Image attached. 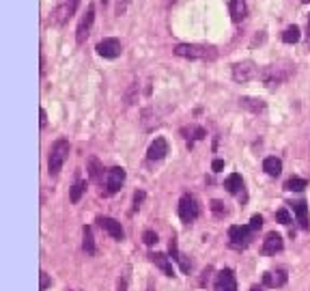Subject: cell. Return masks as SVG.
Returning <instances> with one entry per match:
<instances>
[{
  "label": "cell",
  "instance_id": "d6a6232c",
  "mask_svg": "<svg viewBox=\"0 0 310 291\" xmlns=\"http://www.w3.org/2000/svg\"><path fill=\"white\" fill-rule=\"evenodd\" d=\"M142 201H145V192H136V194H134V205H136V209L140 207Z\"/></svg>",
  "mask_w": 310,
  "mask_h": 291
},
{
  "label": "cell",
  "instance_id": "74e56055",
  "mask_svg": "<svg viewBox=\"0 0 310 291\" xmlns=\"http://www.w3.org/2000/svg\"><path fill=\"white\" fill-rule=\"evenodd\" d=\"M250 291H261V289H259V287H252V289H250Z\"/></svg>",
  "mask_w": 310,
  "mask_h": 291
},
{
  "label": "cell",
  "instance_id": "484cf974",
  "mask_svg": "<svg viewBox=\"0 0 310 291\" xmlns=\"http://www.w3.org/2000/svg\"><path fill=\"white\" fill-rule=\"evenodd\" d=\"M99 170H101L99 160H95V158L88 160V175H91L93 179H99Z\"/></svg>",
  "mask_w": 310,
  "mask_h": 291
},
{
  "label": "cell",
  "instance_id": "d590c367",
  "mask_svg": "<svg viewBox=\"0 0 310 291\" xmlns=\"http://www.w3.org/2000/svg\"><path fill=\"white\" fill-rule=\"evenodd\" d=\"M125 289H127V281H125V278H121V281H118L116 291H125Z\"/></svg>",
  "mask_w": 310,
  "mask_h": 291
},
{
  "label": "cell",
  "instance_id": "7a4b0ae2",
  "mask_svg": "<svg viewBox=\"0 0 310 291\" xmlns=\"http://www.w3.org/2000/svg\"><path fill=\"white\" fill-rule=\"evenodd\" d=\"M175 54L183 58H198V61H207V58H216V50L211 45H200V43H179L175 45Z\"/></svg>",
  "mask_w": 310,
  "mask_h": 291
},
{
  "label": "cell",
  "instance_id": "d4e9b609",
  "mask_svg": "<svg viewBox=\"0 0 310 291\" xmlns=\"http://www.w3.org/2000/svg\"><path fill=\"white\" fill-rule=\"evenodd\" d=\"M282 41H284V43H297V41H300V28L289 26L287 31L282 33Z\"/></svg>",
  "mask_w": 310,
  "mask_h": 291
},
{
  "label": "cell",
  "instance_id": "6da1fadb",
  "mask_svg": "<svg viewBox=\"0 0 310 291\" xmlns=\"http://www.w3.org/2000/svg\"><path fill=\"white\" fill-rule=\"evenodd\" d=\"M69 140L58 138L54 145L50 147V160H47V168H50V175H58L65 164V160L69 156Z\"/></svg>",
  "mask_w": 310,
  "mask_h": 291
},
{
  "label": "cell",
  "instance_id": "ba28073f",
  "mask_svg": "<svg viewBox=\"0 0 310 291\" xmlns=\"http://www.w3.org/2000/svg\"><path fill=\"white\" fill-rule=\"evenodd\" d=\"M250 233L252 229L250 227H241V224H232L229 229V240L235 248H246L250 244Z\"/></svg>",
  "mask_w": 310,
  "mask_h": 291
},
{
  "label": "cell",
  "instance_id": "d6986e66",
  "mask_svg": "<svg viewBox=\"0 0 310 291\" xmlns=\"http://www.w3.org/2000/svg\"><path fill=\"white\" fill-rule=\"evenodd\" d=\"M239 106L241 108H246L250 112H263L265 110V102L259 97H241L239 99Z\"/></svg>",
  "mask_w": 310,
  "mask_h": 291
},
{
  "label": "cell",
  "instance_id": "277c9868",
  "mask_svg": "<svg viewBox=\"0 0 310 291\" xmlns=\"http://www.w3.org/2000/svg\"><path fill=\"white\" fill-rule=\"evenodd\" d=\"M93 22H95V4H88L86 13L80 17L78 22V28H76V41L78 43H84L91 35V28H93Z\"/></svg>",
  "mask_w": 310,
  "mask_h": 291
},
{
  "label": "cell",
  "instance_id": "f1b7e54d",
  "mask_svg": "<svg viewBox=\"0 0 310 291\" xmlns=\"http://www.w3.org/2000/svg\"><path fill=\"white\" fill-rule=\"evenodd\" d=\"M276 220H278L280 224H289V222H291L289 211H287V209H278V211H276Z\"/></svg>",
  "mask_w": 310,
  "mask_h": 291
},
{
  "label": "cell",
  "instance_id": "603a6c76",
  "mask_svg": "<svg viewBox=\"0 0 310 291\" xmlns=\"http://www.w3.org/2000/svg\"><path fill=\"white\" fill-rule=\"evenodd\" d=\"M84 192H86V181H76L74 188H71V192H69V201L71 203H78Z\"/></svg>",
  "mask_w": 310,
  "mask_h": 291
},
{
  "label": "cell",
  "instance_id": "5b68a950",
  "mask_svg": "<svg viewBox=\"0 0 310 291\" xmlns=\"http://www.w3.org/2000/svg\"><path fill=\"white\" fill-rule=\"evenodd\" d=\"M179 218L188 224L198 218V203H196L194 197H190V194L181 197V201H179Z\"/></svg>",
  "mask_w": 310,
  "mask_h": 291
},
{
  "label": "cell",
  "instance_id": "4dcf8cb0",
  "mask_svg": "<svg viewBox=\"0 0 310 291\" xmlns=\"http://www.w3.org/2000/svg\"><path fill=\"white\" fill-rule=\"evenodd\" d=\"M39 278H41V281H39V289H41V291H45L47 287H50V276H47L45 272H41Z\"/></svg>",
  "mask_w": 310,
  "mask_h": 291
},
{
  "label": "cell",
  "instance_id": "9a60e30c",
  "mask_svg": "<svg viewBox=\"0 0 310 291\" xmlns=\"http://www.w3.org/2000/svg\"><path fill=\"white\" fill-rule=\"evenodd\" d=\"M282 237L278 233H267V237L263 240V254H276L282 250Z\"/></svg>",
  "mask_w": 310,
  "mask_h": 291
},
{
  "label": "cell",
  "instance_id": "8fae6325",
  "mask_svg": "<svg viewBox=\"0 0 310 291\" xmlns=\"http://www.w3.org/2000/svg\"><path fill=\"white\" fill-rule=\"evenodd\" d=\"M216 291H237V281L232 276L231 270H222L220 274L216 276Z\"/></svg>",
  "mask_w": 310,
  "mask_h": 291
},
{
  "label": "cell",
  "instance_id": "52a82bcc",
  "mask_svg": "<svg viewBox=\"0 0 310 291\" xmlns=\"http://www.w3.org/2000/svg\"><path fill=\"white\" fill-rule=\"evenodd\" d=\"M78 2H80V0H61V2H58V7L52 11V20H54L56 24H65L71 15L76 13Z\"/></svg>",
  "mask_w": 310,
  "mask_h": 291
},
{
  "label": "cell",
  "instance_id": "2e32d148",
  "mask_svg": "<svg viewBox=\"0 0 310 291\" xmlns=\"http://www.w3.org/2000/svg\"><path fill=\"white\" fill-rule=\"evenodd\" d=\"M229 9H231V20L232 22H241L243 17H246V13H248L246 0H231Z\"/></svg>",
  "mask_w": 310,
  "mask_h": 291
},
{
  "label": "cell",
  "instance_id": "4fadbf2b",
  "mask_svg": "<svg viewBox=\"0 0 310 291\" xmlns=\"http://www.w3.org/2000/svg\"><path fill=\"white\" fill-rule=\"evenodd\" d=\"M166 153H168V142H166V138H155L151 145H149L147 158L155 162V160H164Z\"/></svg>",
  "mask_w": 310,
  "mask_h": 291
},
{
  "label": "cell",
  "instance_id": "f546056e",
  "mask_svg": "<svg viewBox=\"0 0 310 291\" xmlns=\"http://www.w3.org/2000/svg\"><path fill=\"white\" fill-rule=\"evenodd\" d=\"M261 227H263V218L256 213V216H252V220H250V229H252V231H259Z\"/></svg>",
  "mask_w": 310,
  "mask_h": 291
},
{
  "label": "cell",
  "instance_id": "8992f818",
  "mask_svg": "<svg viewBox=\"0 0 310 291\" xmlns=\"http://www.w3.org/2000/svg\"><path fill=\"white\" fill-rule=\"evenodd\" d=\"M256 74H259V69H256V65L252 61H241V63L232 65V80L235 82H248V80H252Z\"/></svg>",
  "mask_w": 310,
  "mask_h": 291
},
{
  "label": "cell",
  "instance_id": "e575fe53",
  "mask_svg": "<svg viewBox=\"0 0 310 291\" xmlns=\"http://www.w3.org/2000/svg\"><path fill=\"white\" fill-rule=\"evenodd\" d=\"M39 117H41V127H45V123H47V117H45V110H43V108L39 110Z\"/></svg>",
  "mask_w": 310,
  "mask_h": 291
},
{
  "label": "cell",
  "instance_id": "cb8c5ba5",
  "mask_svg": "<svg viewBox=\"0 0 310 291\" xmlns=\"http://www.w3.org/2000/svg\"><path fill=\"white\" fill-rule=\"evenodd\" d=\"M284 188L291 190V192H302L304 188H308V181L306 179H300V177H291V179L284 183Z\"/></svg>",
  "mask_w": 310,
  "mask_h": 291
},
{
  "label": "cell",
  "instance_id": "7402d4cb",
  "mask_svg": "<svg viewBox=\"0 0 310 291\" xmlns=\"http://www.w3.org/2000/svg\"><path fill=\"white\" fill-rule=\"evenodd\" d=\"M82 248L86 254H95V240H93V231L91 227L82 229Z\"/></svg>",
  "mask_w": 310,
  "mask_h": 291
},
{
  "label": "cell",
  "instance_id": "44dd1931",
  "mask_svg": "<svg viewBox=\"0 0 310 291\" xmlns=\"http://www.w3.org/2000/svg\"><path fill=\"white\" fill-rule=\"evenodd\" d=\"M224 188L229 190L231 194H237L239 190L243 188V179H241V175H237V173H232L226 177V181H224Z\"/></svg>",
  "mask_w": 310,
  "mask_h": 291
},
{
  "label": "cell",
  "instance_id": "7c38bea8",
  "mask_svg": "<svg viewBox=\"0 0 310 291\" xmlns=\"http://www.w3.org/2000/svg\"><path fill=\"white\" fill-rule=\"evenodd\" d=\"M97 222H99V227L104 229V231H108V233L115 237V240H118L121 242L123 237H125V233H123V227H121V222H116L115 218H108V216H101V218H97Z\"/></svg>",
  "mask_w": 310,
  "mask_h": 291
},
{
  "label": "cell",
  "instance_id": "9c48e42d",
  "mask_svg": "<svg viewBox=\"0 0 310 291\" xmlns=\"http://www.w3.org/2000/svg\"><path fill=\"white\" fill-rule=\"evenodd\" d=\"M97 54L104 56V58H116L121 54V41L115 39V37H108L104 41L97 43Z\"/></svg>",
  "mask_w": 310,
  "mask_h": 291
},
{
  "label": "cell",
  "instance_id": "3957f363",
  "mask_svg": "<svg viewBox=\"0 0 310 291\" xmlns=\"http://www.w3.org/2000/svg\"><path fill=\"white\" fill-rule=\"evenodd\" d=\"M261 80L265 82L267 86H278L280 82H284L291 76V67H282V65H267L259 71Z\"/></svg>",
  "mask_w": 310,
  "mask_h": 291
},
{
  "label": "cell",
  "instance_id": "5bb4252c",
  "mask_svg": "<svg viewBox=\"0 0 310 291\" xmlns=\"http://www.w3.org/2000/svg\"><path fill=\"white\" fill-rule=\"evenodd\" d=\"M263 285L270 289H276V287H282L287 285V274L282 270H276V272H265L263 274Z\"/></svg>",
  "mask_w": 310,
  "mask_h": 291
},
{
  "label": "cell",
  "instance_id": "e0dca14e",
  "mask_svg": "<svg viewBox=\"0 0 310 291\" xmlns=\"http://www.w3.org/2000/svg\"><path fill=\"white\" fill-rule=\"evenodd\" d=\"M293 211H295V216H297L300 227L302 229H308L310 224H308V205H306V201H295V203H293Z\"/></svg>",
  "mask_w": 310,
  "mask_h": 291
},
{
  "label": "cell",
  "instance_id": "ac0fdd59",
  "mask_svg": "<svg viewBox=\"0 0 310 291\" xmlns=\"http://www.w3.org/2000/svg\"><path fill=\"white\" fill-rule=\"evenodd\" d=\"M151 257V261L155 265H157L159 270L164 272L166 276H175V272H172V265H170V261H168V257L166 254H162V252H153V254H149Z\"/></svg>",
  "mask_w": 310,
  "mask_h": 291
},
{
  "label": "cell",
  "instance_id": "ffe728a7",
  "mask_svg": "<svg viewBox=\"0 0 310 291\" xmlns=\"http://www.w3.org/2000/svg\"><path fill=\"white\" fill-rule=\"evenodd\" d=\"M263 170L267 175H271V177H278L280 175V170H282V162H280L278 158H265L263 160Z\"/></svg>",
  "mask_w": 310,
  "mask_h": 291
},
{
  "label": "cell",
  "instance_id": "f35d334b",
  "mask_svg": "<svg viewBox=\"0 0 310 291\" xmlns=\"http://www.w3.org/2000/svg\"><path fill=\"white\" fill-rule=\"evenodd\" d=\"M302 2H306V4H310V0H302Z\"/></svg>",
  "mask_w": 310,
  "mask_h": 291
},
{
  "label": "cell",
  "instance_id": "30bf717a",
  "mask_svg": "<svg viewBox=\"0 0 310 291\" xmlns=\"http://www.w3.org/2000/svg\"><path fill=\"white\" fill-rule=\"evenodd\" d=\"M125 181V170L118 168V166H115V168H110L108 173H106V188H108V194H115L121 190Z\"/></svg>",
  "mask_w": 310,
  "mask_h": 291
},
{
  "label": "cell",
  "instance_id": "1f68e13d",
  "mask_svg": "<svg viewBox=\"0 0 310 291\" xmlns=\"http://www.w3.org/2000/svg\"><path fill=\"white\" fill-rule=\"evenodd\" d=\"M127 4H129V0H118L116 2V13L121 15V13H125V9H127Z\"/></svg>",
  "mask_w": 310,
  "mask_h": 291
},
{
  "label": "cell",
  "instance_id": "4316f807",
  "mask_svg": "<svg viewBox=\"0 0 310 291\" xmlns=\"http://www.w3.org/2000/svg\"><path fill=\"white\" fill-rule=\"evenodd\" d=\"M211 211L216 213V216H224V213L229 211V209H226V207H224V203H222V201H211Z\"/></svg>",
  "mask_w": 310,
  "mask_h": 291
},
{
  "label": "cell",
  "instance_id": "836d02e7",
  "mask_svg": "<svg viewBox=\"0 0 310 291\" xmlns=\"http://www.w3.org/2000/svg\"><path fill=\"white\" fill-rule=\"evenodd\" d=\"M213 170H222L224 168V162H222V160H213Z\"/></svg>",
  "mask_w": 310,
  "mask_h": 291
},
{
  "label": "cell",
  "instance_id": "8d00e7d4",
  "mask_svg": "<svg viewBox=\"0 0 310 291\" xmlns=\"http://www.w3.org/2000/svg\"><path fill=\"white\" fill-rule=\"evenodd\" d=\"M308 37H310V15H308Z\"/></svg>",
  "mask_w": 310,
  "mask_h": 291
},
{
  "label": "cell",
  "instance_id": "83f0119b",
  "mask_svg": "<svg viewBox=\"0 0 310 291\" xmlns=\"http://www.w3.org/2000/svg\"><path fill=\"white\" fill-rule=\"evenodd\" d=\"M142 240H145L147 246H153V244H157V233H153V231H145Z\"/></svg>",
  "mask_w": 310,
  "mask_h": 291
}]
</instances>
